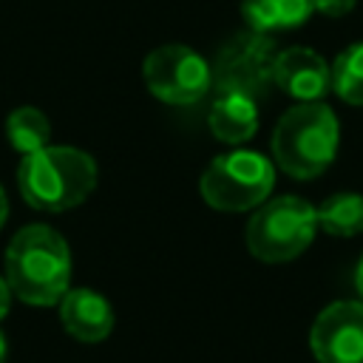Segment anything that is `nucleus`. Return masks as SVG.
Wrapping results in <instances>:
<instances>
[{"instance_id":"nucleus-13","label":"nucleus","mask_w":363,"mask_h":363,"mask_svg":"<svg viewBox=\"0 0 363 363\" xmlns=\"http://www.w3.org/2000/svg\"><path fill=\"white\" fill-rule=\"evenodd\" d=\"M318 230L335 238H352L363 233V196L360 193H335L318 210Z\"/></svg>"},{"instance_id":"nucleus-14","label":"nucleus","mask_w":363,"mask_h":363,"mask_svg":"<svg viewBox=\"0 0 363 363\" xmlns=\"http://www.w3.org/2000/svg\"><path fill=\"white\" fill-rule=\"evenodd\" d=\"M6 136L11 142V147L17 153H34L40 147L48 145V136H51V122L48 116L40 111V108H31V105H23V108H14L6 119Z\"/></svg>"},{"instance_id":"nucleus-11","label":"nucleus","mask_w":363,"mask_h":363,"mask_svg":"<svg viewBox=\"0 0 363 363\" xmlns=\"http://www.w3.org/2000/svg\"><path fill=\"white\" fill-rule=\"evenodd\" d=\"M207 125L218 142L241 145L258 130V99L238 91H218L207 111Z\"/></svg>"},{"instance_id":"nucleus-17","label":"nucleus","mask_w":363,"mask_h":363,"mask_svg":"<svg viewBox=\"0 0 363 363\" xmlns=\"http://www.w3.org/2000/svg\"><path fill=\"white\" fill-rule=\"evenodd\" d=\"M11 298H14V292H11L9 281H6V278H0V320L9 315V309H11Z\"/></svg>"},{"instance_id":"nucleus-18","label":"nucleus","mask_w":363,"mask_h":363,"mask_svg":"<svg viewBox=\"0 0 363 363\" xmlns=\"http://www.w3.org/2000/svg\"><path fill=\"white\" fill-rule=\"evenodd\" d=\"M6 218H9V199H6V190L0 187V230H3Z\"/></svg>"},{"instance_id":"nucleus-6","label":"nucleus","mask_w":363,"mask_h":363,"mask_svg":"<svg viewBox=\"0 0 363 363\" xmlns=\"http://www.w3.org/2000/svg\"><path fill=\"white\" fill-rule=\"evenodd\" d=\"M145 85L167 105H193L207 96L213 85L210 62L190 45H159L145 57Z\"/></svg>"},{"instance_id":"nucleus-9","label":"nucleus","mask_w":363,"mask_h":363,"mask_svg":"<svg viewBox=\"0 0 363 363\" xmlns=\"http://www.w3.org/2000/svg\"><path fill=\"white\" fill-rule=\"evenodd\" d=\"M272 82L298 102H320L332 88V74L318 51L306 45H292L278 51L272 65Z\"/></svg>"},{"instance_id":"nucleus-10","label":"nucleus","mask_w":363,"mask_h":363,"mask_svg":"<svg viewBox=\"0 0 363 363\" xmlns=\"http://www.w3.org/2000/svg\"><path fill=\"white\" fill-rule=\"evenodd\" d=\"M57 306H60L62 329L82 343H99L113 332V309L94 289L85 286L68 289Z\"/></svg>"},{"instance_id":"nucleus-7","label":"nucleus","mask_w":363,"mask_h":363,"mask_svg":"<svg viewBox=\"0 0 363 363\" xmlns=\"http://www.w3.org/2000/svg\"><path fill=\"white\" fill-rule=\"evenodd\" d=\"M275 57H278L275 43L267 34L250 31L221 48L213 79L218 91H238L258 99L269 85H275L272 82Z\"/></svg>"},{"instance_id":"nucleus-19","label":"nucleus","mask_w":363,"mask_h":363,"mask_svg":"<svg viewBox=\"0 0 363 363\" xmlns=\"http://www.w3.org/2000/svg\"><path fill=\"white\" fill-rule=\"evenodd\" d=\"M354 286H357V292H360V298H363V255H360L357 269H354Z\"/></svg>"},{"instance_id":"nucleus-5","label":"nucleus","mask_w":363,"mask_h":363,"mask_svg":"<svg viewBox=\"0 0 363 363\" xmlns=\"http://www.w3.org/2000/svg\"><path fill=\"white\" fill-rule=\"evenodd\" d=\"M275 187V164L258 150H230L216 156L201 173V199L221 213L255 210Z\"/></svg>"},{"instance_id":"nucleus-1","label":"nucleus","mask_w":363,"mask_h":363,"mask_svg":"<svg viewBox=\"0 0 363 363\" xmlns=\"http://www.w3.org/2000/svg\"><path fill=\"white\" fill-rule=\"evenodd\" d=\"M23 303L57 306L71 289V250L68 241L45 224H28L14 233L6 247L3 275Z\"/></svg>"},{"instance_id":"nucleus-16","label":"nucleus","mask_w":363,"mask_h":363,"mask_svg":"<svg viewBox=\"0 0 363 363\" xmlns=\"http://www.w3.org/2000/svg\"><path fill=\"white\" fill-rule=\"evenodd\" d=\"M357 0H315V11L323 17H343L354 9Z\"/></svg>"},{"instance_id":"nucleus-20","label":"nucleus","mask_w":363,"mask_h":363,"mask_svg":"<svg viewBox=\"0 0 363 363\" xmlns=\"http://www.w3.org/2000/svg\"><path fill=\"white\" fill-rule=\"evenodd\" d=\"M6 337H3V332H0V363H6Z\"/></svg>"},{"instance_id":"nucleus-3","label":"nucleus","mask_w":363,"mask_h":363,"mask_svg":"<svg viewBox=\"0 0 363 363\" xmlns=\"http://www.w3.org/2000/svg\"><path fill=\"white\" fill-rule=\"evenodd\" d=\"M337 116L323 102H301L289 108L272 133V159L292 179L320 176L337 153Z\"/></svg>"},{"instance_id":"nucleus-8","label":"nucleus","mask_w":363,"mask_h":363,"mask_svg":"<svg viewBox=\"0 0 363 363\" xmlns=\"http://www.w3.org/2000/svg\"><path fill=\"white\" fill-rule=\"evenodd\" d=\"M318 363H363V301L329 303L309 329Z\"/></svg>"},{"instance_id":"nucleus-4","label":"nucleus","mask_w":363,"mask_h":363,"mask_svg":"<svg viewBox=\"0 0 363 363\" xmlns=\"http://www.w3.org/2000/svg\"><path fill=\"white\" fill-rule=\"evenodd\" d=\"M318 233L315 207L301 196L267 199L247 224V250L264 264L298 258Z\"/></svg>"},{"instance_id":"nucleus-12","label":"nucleus","mask_w":363,"mask_h":363,"mask_svg":"<svg viewBox=\"0 0 363 363\" xmlns=\"http://www.w3.org/2000/svg\"><path fill=\"white\" fill-rule=\"evenodd\" d=\"M315 14V0H241V17L250 31L272 34L303 26Z\"/></svg>"},{"instance_id":"nucleus-2","label":"nucleus","mask_w":363,"mask_h":363,"mask_svg":"<svg viewBox=\"0 0 363 363\" xmlns=\"http://www.w3.org/2000/svg\"><path fill=\"white\" fill-rule=\"evenodd\" d=\"M17 187L34 210L65 213L94 193L96 162L79 147L45 145L20 159Z\"/></svg>"},{"instance_id":"nucleus-15","label":"nucleus","mask_w":363,"mask_h":363,"mask_svg":"<svg viewBox=\"0 0 363 363\" xmlns=\"http://www.w3.org/2000/svg\"><path fill=\"white\" fill-rule=\"evenodd\" d=\"M329 74H332V91L343 102L363 105V40L343 48L335 57Z\"/></svg>"}]
</instances>
